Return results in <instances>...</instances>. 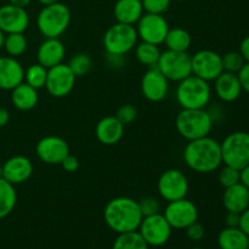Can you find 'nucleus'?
Segmentation results:
<instances>
[{
	"label": "nucleus",
	"instance_id": "nucleus-1",
	"mask_svg": "<svg viewBox=\"0 0 249 249\" xmlns=\"http://www.w3.org/2000/svg\"><path fill=\"white\" fill-rule=\"evenodd\" d=\"M182 157L190 169L202 174L219 169L223 163L220 142L211 136L189 141Z\"/></svg>",
	"mask_w": 249,
	"mask_h": 249
},
{
	"label": "nucleus",
	"instance_id": "nucleus-2",
	"mask_svg": "<svg viewBox=\"0 0 249 249\" xmlns=\"http://www.w3.org/2000/svg\"><path fill=\"white\" fill-rule=\"evenodd\" d=\"M142 218L139 202L129 197H116L104 209L105 223L117 233L138 231Z\"/></svg>",
	"mask_w": 249,
	"mask_h": 249
},
{
	"label": "nucleus",
	"instance_id": "nucleus-3",
	"mask_svg": "<svg viewBox=\"0 0 249 249\" xmlns=\"http://www.w3.org/2000/svg\"><path fill=\"white\" fill-rule=\"evenodd\" d=\"M212 90L209 82L191 74L177 88V101L184 109L206 108L211 101Z\"/></svg>",
	"mask_w": 249,
	"mask_h": 249
},
{
	"label": "nucleus",
	"instance_id": "nucleus-4",
	"mask_svg": "<svg viewBox=\"0 0 249 249\" xmlns=\"http://www.w3.org/2000/svg\"><path fill=\"white\" fill-rule=\"evenodd\" d=\"M213 124V119L206 108H182L175 121L178 133L189 141L209 136Z\"/></svg>",
	"mask_w": 249,
	"mask_h": 249
},
{
	"label": "nucleus",
	"instance_id": "nucleus-5",
	"mask_svg": "<svg viewBox=\"0 0 249 249\" xmlns=\"http://www.w3.org/2000/svg\"><path fill=\"white\" fill-rule=\"evenodd\" d=\"M71 10L61 1L46 5L36 17L39 32L45 38H58L62 36L71 23Z\"/></svg>",
	"mask_w": 249,
	"mask_h": 249
},
{
	"label": "nucleus",
	"instance_id": "nucleus-6",
	"mask_svg": "<svg viewBox=\"0 0 249 249\" xmlns=\"http://www.w3.org/2000/svg\"><path fill=\"white\" fill-rule=\"evenodd\" d=\"M223 163L241 170L249 164V133L235 131L220 142Z\"/></svg>",
	"mask_w": 249,
	"mask_h": 249
},
{
	"label": "nucleus",
	"instance_id": "nucleus-7",
	"mask_svg": "<svg viewBox=\"0 0 249 249\" xmlns=\"http://www.w3.org/2000/svg\"><path fill=\"white\" fill-rule=\"evenodd\" d=\"M138 32L134 26L124 23H114L104 36V48L106 53L125 56L133 50L138 43Z\"/></svg>",
	"mask_w": 249,
	"mask_h": 249
},
{
	"label": "nucleus",
	"instance_id": "nucleus-8",
	"mask_svg": "<svg viewBox=\"0 0 249 249\" xmlns=\"http://www.w3.org/2000/svg\"><path fill=\"white\" fill-rule=\"evenodd\" d=\"M156 67L168 80L181 82L182 79L192 74L191 55L187 51L165 50L160 53Z\"/></svg>",
	"mask_w": 249,
	"mask_h": 249
},
{
	"label": "nucleus",
	"instance_id": "nucleus-9",
	"mask_svg": "<svg viewBox=\"0 0 249 249\" xmlns=\"http://www.w3.org/2000/svg\"><path fill=\"white\" fill-rule=\"evenodd\" d=\"M172 226L162 213L143 216L138 231L148 247H160L169 241L172 235Z\"/></svg>",
	"mask_w": 249,
	"mask_h": 249
},
{
	"label": "nucleus",
	"instance_id": "nucleus-10",
	"mask_svg": "<svg viewBox=\"0 0 249 249\" xmlns=\"http://www.w3.org/2000/svg\"><path fill=\"white\" fill-rule=\"evenodd\" d=\"M158 194L164 201L173 202L186 198L189 180L179 169H168L158 179Z\"/></svg>",
	"mask_w": 249,
	"mask_h": 249
},
{
	"label": "nucleus",
	"instance_id": "nucleus-11",
	"mask_svg": "<svg viewBox=\"0 0 249 249\" xmlns=\"http://www.w3.org/2000/svg\"><path fill=\"white\" fill-rule=\"evenodd\" d=\"M135 28L141 40L160 46V44L164 43V39L169 31V24L163 15L146 12L139 19Z\"/></svg>",
	"mask_w": 249,
	"mask_h": 249
},
{
	"label": "nucleus",
	"instance_id": "nucleus-12",
	"mask_svg": "<svg viewBox=\"0 0 249 249\" xmlns=\"http://www.w3.org/2000/svg\"><path fill=\"white\" fill-rule=\"evenodd\" d=\"M192 74L206 82L215 80L224 72L221 55L213 50H199L191 56Z\"/></svg>",
	"mask_w": 249,
	"mask_h": 249
},
{
	"label": "nucleus",
	"instance_id": "nucleus-13",
	"mask_svg": "<svg viewBox=\"0 0 249 249\" xmlns=\"http://www.w3.org/2000/svg\"><path fill=\"white\" fill-rule=\"evenodd\" d=\"M163 215L172 229L182 230L198 220V211L194 202L187 198L178 199V201L168 202Z\"/></svg>",
	"mask_w": 249,
	"mask_h": 249
},
{
	"label": "nucleus",
	"instance_id": "nucleus-14",
	"mask_svg": "<svg viewBox=\"0 0 249 249\" xmlns=\"http://www.w3.org/2000/svg\"><path fill=\"white\" fill-rule=\"evenodd\" d=\"M75 79L77 75L72 72L70 66L62 62L49 68L45 88L51 96L61 99L72 91L75 85Z\"/></svg>",
	"mask_w": 249,
	"mask_h": 249
},
{
	"label": "nucleus",
	"instance_id": "nucleus-15",
	"mask_svg": "<svg viewBox=\"0 0 249 249\" xmlns=\"http://www.w3.org/2000/svg\"><path fill=\"white\" fill-rule=\"evenodd\" d=\"M36 152L39 160L46 164H61V162L70 155V146L62 138L50 135L38 141Z\"/></svg>",
	"mask_w": 249,
	"mask_h": 249
},
{
	"label": "nucleus",
	"instance_id": "nucleus-16",
	"mask_svg": "<svg viewBox=\"0 0 249 249\" xmlns=\"http://www.w3.org/2000/svg\"><path fill=\"white\" fill-rule=\"evenodd\" d=\"M29 26V15L24 7L6 4L0 6V29L5 34L24 33Z\"/></svg>",
	"mask_w": 249,
	"mask_h": 249
},
{
	"label": "nucleus",
	"instance_id": "nucleus-17",
	"mask_svg": "<svg viewBox=\"0 0 249 249\" xmlns=\"http://www.w3.org/2000/svg\"><path fill=\"white\" fill-rule=\"evenodd\" d=\"M169 90V80L157 67H152L141 79V91L151 102H160L165 99Z\"/></svg>",
	"mask_w": 249,
	"mask_h": 249
},
{
	"label": "nucleus",
	"instance_id": "nucleus-18",
	"mask_svg": "<svg viewBox=\"0 0 249 249\" xmlns=\"http://www.w3.org/2000/svg\"><path fill=\"white\" fill-rule=\"evenodd\" d=\"M33 174V164L24 156H14L2 164V178L12 185L26 182Z\"/></svg>",
	"mask_w": 249,
	"mask_h": 249
},
{
	"label": "nucleus",
	"instance_id": "nucleus-19",
	"mask_svg": "<svg viewBox=\"0 0 249 249\" xmlns=\"http://www.w3.org/2000/svg\"><path fill=\"white\" fill-rule=\"evenodd\" d=\"M23 80L24 70L16 58L0 57V90H12Z\"/></svg>",
	"mask_w": 249,
	"mask_h": 249
},
{
	"label": "nucleus",
	"instance_id": "nucleus-20",
	"mask_svg": "<svg viewBox=\"0 0 249 249\" xmlns=\"http://www.w3.org/2000/svg\"><path fill=\"white\" fill-rule=\"evenodd\" d=\"M65 55V45L58 38H45L36 51L38 63L48 70L62 63Z\"/></svg>",
	"mask_w": 249,
	"mask_h": 249
},
{
	"label": "nucleus",
	"instance_id": "nucleus-21",
	"mask_svg": "<svg viewBox=\"0 0 249 249\" xmlns=\"http://www.w3.org/2000/svg\"><path fill=\"white\" fill-rule=\"evenodd\" d=\"M96 139L106 146L118 143L124 135V125L117 119L116 116H107L100 119L95 128Z\"/></svg>",
	"mask_w": 249,
	"mask_h": 249
},
{
	"label": "nucleus",
	"instance_id": "nucleus-22",
	"mask_svg": "<svg viewBox=\"0 0 249 249\" xmlns=\"http://www.w3.org/2000/svg\"><path fill=\"white\" fill-rule=\"evenodd\" d=\"M214 82H215L214 84L215 94L224 102L236 101L241 96V92L243 91L240 79L236 73L224 71Z\"/></svg>",
	"mask_w": 249,
	"mask_h": 249
},
{
	"label": "nucleus",
	"instance_id": "nucleus-23",
	"mask_svg": "<svg viewBox=\"0 0 249 249\" xmlns=\"http://www.w3.org/2000/svg\"><path fill=\"white\" fill-rule=\"evenodd\" d=\"M223 204L228 212L241 214L249 207V190L241 182L226 187L223 195Z\"/></svg>",
	"mask_w": 249,
	"mask_h": 249
},
{
	"label": "nucleus",
	"instance_id": "nucleus-24",
	"mask_svg": "<svg viewBox=\"0 0 249 249\" xmlns=\"http://www.w3.org/2000/svg\"><path fill=\"white\" fill-rule=\"evenodd\" d=\"M113 14L119 23L134 26L143 15L142 2L141 0H117Z\"/></svg>",
	"mask_w": 249,
	"mask_h": 249
},
{
	"label": "nucleus",
	"instance_id": "nucleus-25",
	"mask_svg": "<svg viewBox=\"0 0 249 249\" xmlns=\"http://www.w3.org/2000/svg\"><path fill=\"white\" fill-rule=\"evenodd\" d=\"M11 102L19 111H31L38 104V90L22 82L11 90Z\"/></svg>",
	"mask_w": 249,
	"mask_h": 249
},
{
	"label": "nucleus",
	"instance_id": "nucleus-26",
	"mask_svg": "<svg viewBox=\"0 0 249 249\" xmlns=\"http://www.w3.org/2000/svg\"><path fill=\"white\" fill-rule=\"evenodd\" d=\"M220 249H249V236L240 228H225L218 236Z\"/></svg>",
	"mask_w": 249,
	"mask_h": 249
},
{
	"label": "nucleus",
	"instance_id": "nucleus-27",
	"mask_svg": "<svg viewBox=\"0 0 249 249\" xmlns=\"http://www.w3.org/2000/svg\"><path fill=\"white\" fill-rule=\"evenodd\" d=\"M17 203V192L15 185L1 178L0 179V220L11 214Z\"/></svg>",
	"mask_w": 249,
	"mask_h": 249
},
{
	"label": "nucleus",
	"instance_id": "nucleus-28",
	"mask_svg": "<svg viewBox=\"0 0 249 249\" xmlns=\"http://www.w3.org/2000/svg\"><path fill=\"white\" fill-rule=\"evenodd\" d=\"M192 38L189 32L184 28H169L164 44L168 50L172 51H187L191 46Z\"/></svg>",
	"mask_w": 249,
	"mask_h": 249
},
{
	"label": "nucleus",
	"instance_id": "nucleus-29",
	"mask_svg": "<svg viewBox=\"0 0 249 249\" xmlns=\"http://www.w3.org/2000/svg\"><path fill=\"white\" fill-rule=\"evenodd\" d=\"M135 56L139 62L142 63L143 66H147V67L152 68L157 66L160 56V50L158 48V45L146 43V41H141L139 45H136Z\"/></svg>",
	"mask_w": 249,
	"mask_h": 249
},
{
	"label": "nucleus",
	"instance_id": "nucleus-30",
	"mask_svg": "<svg viewBox=\"0 0 249 249\" xmlns=\"http://www.w3.org/2000/svg\"><path fill=\"white\" fill-rule=\"evenodd\" d=\"M112 249H148V245L139 231H130L118 233V237L114 241Z\"/></svg>",
	"mask_w": 249,
	"mask_h": 249
},
{
	"label": "nucleus",
	"instance_id": "nucleus-31",
	"mask_svg": "<svg viewBox=\"0 0 249 249\" xmlns=\"http://www.w3.org/2000/svg\"><path fill=\"white\" fill-rule=\"evenodd\" d=\"M28 48V41L23 33H12L5 36L4 49L11 57H18L23 55Z\"/></svg>",
	"mask_w": 249,
	"mask_h": 249
},
{
	"label": "nucleus",
	"instance_id": "nucleus-32",
	"mask_svg": "<svg viewBox=\"0 0 249 249\" xmlns=\"http://www.w3.org/2000/svg\"><path fill=\"white\" fill-rule=\"evenodd\" d=\"M46 77H48V68L39 63L29 66L28 70L24 71V82L36 90L45 87Z\"/></svg>",
	"mask_w": 249,
	"mask_h": 249
},
{
	"label": "nucleus",
	"instance_id": "nucleus-33",
	"mask_svg": "<svg viewBox=\"0 0 249 249\" xmlns=\"http://www.w3.org/2000/svg\"><path fill=\"white\" fill-rule=\"evenodd\" d=\"M68 66H70L72 72L74 73L77 77H82V75H85L90 70H91L92 61L91 57H90L88 53H75V55L71 58Z\"/></svg>",
	"mask_w": 249,
	"mask_h": 249
},
{
	"label": "nucleus",
	"instance_id": "nucleus-34",
	"mask_svg": "<svg viewBox=\"0 0 249 249\" xmlns=\"http://www.w3.org/2000/svg\"><path fill=\"white\" fill-rule=\"evenodd\" d=\"M221 61H223V67L225 72L236 73V74L240 72V70L246 63L240 51H229L225 55L221 56Z\"/></svg>",
	"mask_w": 249,
	"mask_h": 249
},
{
	"label": "nucleus",
	"instance_id": "nucleus-35",
	"mask_svg": "<svg viewBox=\"0 0 249 249\" xmlns=\"http://www.w3.org/2000/svg\"><path fill=\"white\" fill-rule=\"evenodd\" d=\"M219 182L225 189L232 186V185L238 184L240 182V170L233 167H230V165L224 164V167L219 172Z\"/></svg>",
	"mask_w": 249,
	"mask_h": 249
},
{
	"label": "nucleus",
	"instance_id": "nucleus-36",
	"mask_svg": "<svg viewBox=\"0 0 249 249\" xmlns=\"http://www.w3.org/2000/svg\"><path fill=\"white\" fill-rule=\"evenodd\" d=\"M172 0H141L143 11L148 14L163 15L169 7Z\"/></svg>",
	"mask_w": 249,
	"mask_h": 249
},
{
	"label": "nucleus",
	"instance_id": "nucleus-37",
	"mask_svg": "<svg viewBox=\"0 0 249 249\" xmlns=\"http://www.w3.org/2000/svg\"><path fill=\"white\" fill-rule=\"evenodd\" d=\"M116 117L125 126L126 124H130L135 121L136 117H138V109L133 105H123V106H121L118 108Z\"/></svg>",
	"mask_w": 249,
	"mask_h": 249
},
{
	"label": "nucleus",
	"instance_id": "nucleus-38",
	"mask_svg": "<svg viewBox=\"0 0 249 249\" xmlns=\"http://www.w3.org/2000/svg\"><path fill=\"white\" fill-rule=\"evenodd\" d=\"M139 207H140L142 216L160 213V202L156 197H145L139 202Z\"/></svg>",
	"mask_w": 249,
	"mask_h": 249
},
{
	"label": "nucleus",
	"instance_id": "nucleus-39",
	"mask_svg": "<svg viewBox=\"0 0 249 249\" xmlns=\"http://www.w3.org/2000/svg\"><path fill=\"white\" fill-rule=\"evenodd\" d=\"M186 236L189 240L194 241V242H199V241L203 240L204 235H206V231L202 224H199L198 221H195L194 224H191L190 226H187L186 229Z\"/></svg>",
	"mask_w": 249,
	"mask_h": 249
},
{
	"label": "nucleus",
	"instance_id": "nucleus-40",
	"mask_svg": "<svg viewBox=\"0 0 249 249\" xmlns=\"http://www.w3.org/2000/svg\"><path fill=\"white\" fill-rule=\"evenodd\" d=\"M61 165H62L63 170H66V172L74 173L77 172L78 168H79V160H78V158L75 157V156L71 155L70 153V155L61 162Z\"/></svg>",
	"mask_w": 249,
	"mask_h": 249
},
{
	"label": "nucleus",
	"instance_id": "nucleus-41",
	"mask_svg": "<svg viewBox=\"0 0 249 249\" xmlns=\"http://www.w3.org/2000/svg\"><path fill=\"white\" fill-rule=\"evenodd\" d=\"M237 77L238 79H240L241 87H242L243 91L249 94V63H245V66H243L240 70V72L237 73Z\"/></svg>",
	"mask_w": 249,
	"mask_h": 249
},
{
	"label": "nucleus",
	"instance_id": "nucleus-42",
	"mask_svg": "<svg viewBox=\"0 0 249 249\" xmlns=\"http://www.w3.org/2000/svg\"><path fill=\"white\" fill-rule=\"evenodd\" d=\"M240 213L228 212L225 216L226 228H238V225H240Z\"/></svg>",
	"mask_w": 249,
	"mask_h": 249
},
{
	"label": "nucleus",
	"instance_id": "nucleus-43",
	"mask_svg": "<svg viewBox=\"0 0 249 249\" xmlns=\"http://www.w3.org/2000/svg\"><path fill=\"white\" fill-rule=\"evenodd\" d=\"M106 60H107V63H108V66H111V67H114V68L122 67V66L124 65V62H125L123 55H113V53H107Z\"/></svg>",
	"mask_w": 249,
	"mask_h": 249
},
{
	"label": "nucleus",
	"instance_id": "nucleus-44",
	"mask_svg": "<svg viewBox=\"0 0 249 249\" xmlns=\"http://www.w3.org/2000/svg\"><path fill=\"white\" fill-rule=\"evenodd\" d=\"M238 228L246 233V235L249 236V207L246 211H243L240 215V225Z\"/></svg>",
	"mask_w": 249,
	"mask_h": 249
},
{
	"label": "nucleus",
	"instance_id": "nucleus-45",
	"mask_svg": "<svg viewBox=\"0 0 249 249\" xmlns=\"http://www.w3.org/2000/svg\"><path fill=\"white\" fill-rule=\"evenodd\" d=\"M240 53L242 55V57L245 58V61L249 63V36H246L240 44Z\"/></svg>",
	"mask_w": 249,
	"mask_h": 249
},
{
	"label": "nucleus",
	"instance_id": "nucleus-46",
	"mask_svg": "<svg viewBox=\"0 0 249 249\" xmlns=\"http://www.w3.org/2000/svg\"><path fill=\"white\" fill-rule=\"evenodd\" d=\"M240 182L249 190V164L240 170Z\"/></svg>",
	"mask_w": 249,
	"mask_h": 249
},
{
	"label": "nucleus",
	"instance_id": "nucleus-47",
	"mask_svg": "<svg viewBox=\"0 0 249 249\" xmlns=\"http://www.w3.org/2000/svg\"><path fill=\"white\" fill-rule=\"evenodd\" d=\"M10 121V113L6 108L0 107V128L6 125Z\"/></svg>",
	"mask_w": 249,
	"mask_h": 249
},
{
	"label": "nucleus",
	"instance_id": "nucleus-48",
	"mask_svg": "<svg viewBox=\"0 0 249 249\" xmlns=\"http://www.w3.org/2000/svg\"><path fill=\"white\" fill-rule=\"evenodd\" d=\"M31 2L32 0H9V4H12L15 5V6L18 7H24V9H26Z\"/></svg>",
	"mask_w": 249,
	"mask_h": 249
},
{
	"label": "nucleus",
	"instance_id": "nucleus-49",
	"mask_svg": "<svg viewBox=\"0 0 249 249\" xmlns=\"http://www.w3.org/2000/svg\"><path fill=\"white\" fill-rule=\"evenodd\" d=\"M41 5L46 6V5H51V4H55V2H58L60 0H38Z\"/></svg>",
	"mask_w": 249,
	"mask_h": 249
},
{
	"label": "nucleus",
	"instance_id": "nucleus-50",
	"mask_svg": "<svg viewBox=\"0 0 249 249\" xmlns=\"http://www.w3.org/2000/svg\"><path fill=\"white\" fill-rule=\"evenodd\" d=\"M5 36H6V34L4 33V32L1 31V29H0V50H1L2 48H4V41H5Z\"/></svg>",
	"mask_w": 249,
	"mask_h": 249
},
{
	"label": "nucleus",
	"instance_id": "nucleus-51",
	"mask_svg": "<svg viewBox=\"0 0 249 249\" xmlns=\"http://www.w3.org/2000/svg\"><path fill=\"white\" fill-rule=\"evenodd\" d=\"M2 178V164H0V179Z\"/></svg>",
	"mask_w": 249,
	"mask_h": 249
},
{
	"label": "nucleus",
	"instance_id": "nucleus-52",
	"mask_svg": "<svg viewBox=\"0 0 249 249\" xmlns=\"http://www.w3.org/2000/svg\"><path fill=\"white\" fill-rule=\"evenodd\" d=\"M174 1H185V0H174Z\"/></svg>",
	"mask_w": 249,
	"mask_h": 249
},
{
	"label": "nucleus",
	"instance_id": "nucleus-53",
	"mask_svg": "<svg viewBox=\"0 0 249 249\" xmlns=\"http://www.w3.org/2000/svg\"><path fill=\"white\" fill-rule=\"evenodd\" d=\"M192 249H204V248H199V247H196V248H192Z\"/></svg>",
	"mask_w": 249,
	"mask_h": 249
}]
</instances>
